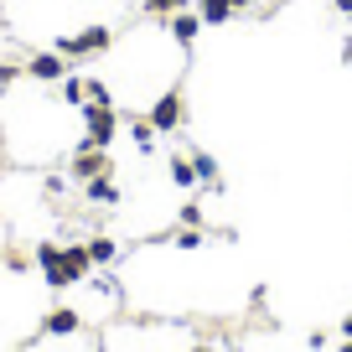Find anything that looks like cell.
I'll return each instance as SVG.
<instances>
[{
	"instance_id": "6da1fadb",
	"label": "cell",
	"mask_w": 352,
	"mask_h": 352,
	"mask_svg": "<svg viewBox=\"0 0 352 352\" xmlns=\"http://www.w3.org/2000/svg\"><path fill=\"white\" fill-rule=\"evenodd\" d=\"M114 47V32L109 26H83V32H67L52 42V52H63L67 63H88V57H104Z\"/></svg>"
},
{
	"instance_id": "7a4b0ae2",
	"label": "cell",
	"mask_w": 352,
	"mask_h": 352,
	"mask_svg": "<svg viewBox=\"0 0 352 352\" xmlns=\"http://www.w3.org/2000/svg\"><path fill=\"white\" fill-rule=\"evenodd\" d=\"M78 120H83V145L109 151L114 135H120V114H114V104H83V109H78Z\"/></svg>"
},
{
	"instance_id": "3957f363",
	"label": "cell",
	"mask_w": 352,
	"mask_h": 352,
	"mask_svg": "<svg viewBox=\"0 0 352 352\" xmlns=\"http://www.w3.org/2000/svg\"><path fill=\"white\" fill-rule=\"evenodd\" d=\"M36 270H42V280H47L52 290H73V285H78V275H73V264H67L63 243H52V239L36 243Z\"/></svg>"
},
{
	"instance_id": "277c9868",
	"label": "cell",
	"mask_w": 352,
	"mask_h": 352,
	"mask_svg": "<svg viewBox=\"0 0 352 352\" xmlns=\"http://www.w3.org/2000/svg\"><path fill=\"white\" fill-rule=\"evenodd\" d=\"M145 120L155 124V135L182 130V120H187V99H182V88H166V94H155L151 109H145Z\"/></svg>"
},
{
	"instance_id": "5b68a950",
	"label": "cell",
	"mask_w": 352,
	"mask_h": 352,
	"mask_svg": "<svg viewBox=\"0 0 352 352\" xmlns=\"http://www.w3.org/2000/svg\"><path fill=\"white\" fill-rule=\"evenodd\" d=\"M67 171H73V182L83 187V182H94V176L114 171V161H109V151H99V145H78L73 161H67Z\"/></svg>"
},
{
	"instance_id": "8992f818",
	"label": "cell",
	"mask_w": 352,
	"mask_h": 352,
	"mask_svg": "<svg viewBox=\"0 0 352 352\" xmlns=\"http://www.w3.org/2000/svg\"><path fill=\"white\" fill-rule=\"evenodd\" d=\"M67 73H73V67H67L63 52H32L26 57V78H32V83H63Z\"/></svg>"
},
{
	"instance_id": "52a82bcc",
	"label": "cell",
	"mask_w": 352,
	"mask_h": 352,
	"mask_svg": "<svg viewBox=\"0 0 352 352\" xmlns=\"http://www.w3.org/2000/svg\"><path fill=\"white\" fill-rule=\"evenodd\" d=\"M83 331V316H78V306H52L42 316V337H78Z\"/></svg>"
},
{
	"instance_id": "ba28073f",
	"label": "cell",
	"mask_w": 352,
	"mask_h": 352,
	"mask_svg": "<svg viewBox=\"0 0 352 352\" xmlns=\"http://www.w3.org/2000/svg\"><path fill=\"white\" fill-rule=\"evenodd\" d=\"M83 197L94 202V208H114L120 202V182H114V171L94 176V182H83Z\"/></svg>"
},
{
	"instance_id": "9c48e42d",
	"label": "cell",
	"mask_w": 352,
	"mask_h": 352,
	"mask_svg": "<svg viewBox=\"0 0 352 352\" xmlns=\"http://www.w3.org/2000/svg\"><path fill=\"white\" fill-rule=\"evenodd\" d=\"M166 176H171L182 192H192L197 187V166H192V151H176L171 161H166Z\"/></svg>"
},
{
	"instance_id": "30bf717a",
	"label": "cell",
	"mask_w": 352,
	"mask_h": 352,
	"mask_svg": "<svg viewBox=\"0 0 352 352\" xmlns=\"http://www.w3.org/2000/svg\"><path fill=\"white\" fill-rule=\"evenodd\" d=\"M166 21H171L176 47H192V42H197V32H202V16L197 11H176V16H166Z\"/></svg>"
},
{
	"instance_id": "8fae6325",
	"label": "cell",
	"mask_w": 352,
	"mask_h": 352,
	"mask_svg": "<svg viewBox=\"0 0 352 352\" xmlns=\"http://www.w3.org/2000/svg\"><path fill=\"white\" fill-rule=\"evenodd\" d=\"M197 16H202V26H223V21H233V0H197Z\"/></svg>"
},
{
	"instance_id": "7c38bea8",
	"label": "cell",
	"mask_w": 352,
	"mask_h": 352,
	"mask_svg": "<svg viewBox=\"0 0 352 352\" xmlns=\"http://www.w3.org/2000/svg\"><path fill=\"white\" fill-rule=\"evenodd\" d=\"M57 94H63V104H67V109H83V104H88V78L67 73L63 83H57Z\"/></svg>"
},
{
	"instance_id": "4fadbf2b",
	"label": "cell",
	"mask_w": 352,
	"mask_h": 352,
	"mask_svg": "<svg viewBox=\"0 0 352 352\" xmlns=\"http://www.w3.org/2000/svg\"><path fill=\"white\" fill-rule=\"evenodd\" d=\"M88 259L94 264H114L120 259V243H114L109 233H94V239H88Z\"/></svg>"
},
{
	"instance_id": "5bb4252c",
	"label": "cell",
	"mask_w": 352,
	"mask_h": 352,
	"mask_svg": "<svg viewBox=\"0 0 352 352\" xmlns=\"http://www.w3.org/2000/svg\"><path fill=\"white\" fill-rule=\"evenodd\" d=\"M130 140H135V151H140V155H155V124L145 120V114L130 124Z\"/></svg>"
},
{
	"instance_id": "9a60e30c",
	"label": "cell",
	"mask_w": 352,
	"mask_h": 352,
	"mask_svg": "<svg viewBox=\"0 0 352 352\" xmlns=\"http://www.w3.org/2000/svg\"><path fill=\"white\" fill-rule=\"evenodd\" d=\"M192 166H197V182L202 187H218V161L208 151H192Z\"/></svg>"
},
{
	"instance_id": "2e32d148",
	"label": "cell",
	"mask_w": 352,
	"mask_h": 352,
	"mask_svg": "<svg viewBox=\"0 0 352 352\" xmlns=\"http://www.w3.org/2000/svg\"><path fill=\"white\" fill-rule=\"evenodd\" d=\"M187 6H192V0H145V11L161 16V21H166V16H176V11H187Z\"/></svg>"
},
{
	"instance_id": "e0dca14e",
	"label": "cell",
	"mask_w": 352,
	"mask_h": 352,
	"mask_svg": "<svg viewBox=\"0 0 352 352\" xmlns=\"http://www.w3.org/2000/svg\"><path fill=\"white\" fill-rule=\"evenodd\" d=\"M171 243H176V249H187V254H192V249H202V228H176V233H171Z\"/></svg>"
},
{
	"instance_id": "ac0fdd59",
	"label": "cell",
	"mask_w": 352,
	"mask_h": 352,
	"mask_svg": "<svg viewBox=\"0 0 352 352\" xmlns=\"http://www.w3.org/2000/svg\"><path fill=\"white\" fill-rule=\"evenodd\" d=\"M88 104H114V94H109L104 78H88Z\"/></svg>"
},
{
	"instance_id": "d6986e66",
	"label": "cell",
	"mask_w": 352,
	"mask_h": 352,
	"mask_svg": "<svg viewBox=\"0 0 352 352\" xmlns=\"http://www.w3.org/2000/svg\"><path fill=\"white\" fill-rule=\"evenodd\" d=\"M176 218H182V228H208V223H202V208H197V202H182V212H176Z\"/></svg>"
},
{
	"instance_id": "ffe728a7",
	"label": "cell",
	"mask_w": 352,
	"mask_h": 352,
	"mask_svg": "<svg viewBox=\"0 0 352 352\" xmlns=\"http://www.w3.org/2000/svg\"><path fill=\"white\" fill-rule=\"evenodd\" d=\"M264 0H233V11H259Z\"/></svg>"
},
{
	"instance_id": "44dd1931",
	"label": "cell",
	"mask_w": 352,
	"mask_h": 352,
	"mask_svg": "<svg viewBox=\"0 0 352 352\" xmlns=\"http://www.w3.org/2000/svg\"><path fill=\"white\" fill-rule=\"evenodd\" d=\"M331 6H337V11H342V16H352V0H331Z\"/></svg>"
},
{
	"instance_id": "7402d4cb",
	"label": "cell",
	"mask_w": 352,
	"mask_h": 352,
	"mask_svg": "<svg viewBox=\"0 0 352 352\" xmlns=\"http://www.w3.org/2000/svg\"><path fill=\"white\" fill-rule=\"evenodd\" d=\"M342 337H352V311H347V316H342Z\"/></svg>"
},
{
	"instance_id": "603a6c76",
	"label": "cell",
	"mask_w": 352,
	"mask_h": 352,
	"mask_svg": "<svg viewBox=\"0 0 352 352\" xmlns=\"http://www.w3.org/2000/svg\"><path fill=\"white\" fill-rule=\"evenodd\" d=\"M187 352H212V347H208V342H192V347H187Z\"/></svg>"
},
{
	"instance_id": "cb8c5ba5",
	"label": "cell",
	"mask_w": 352,
	"mask_h": 352,
	"mask_svg": "<svg viewBox=\"0 0 352 352\" xmlns=\"http://www.w3.org/2000/svg\"><path fill=\"white\" fill-rule=\"evenodd\" d=\"M342 352H352V337H347V342H342Z\"/></svg>"
}]
</instances>
